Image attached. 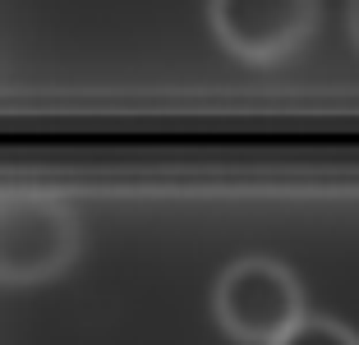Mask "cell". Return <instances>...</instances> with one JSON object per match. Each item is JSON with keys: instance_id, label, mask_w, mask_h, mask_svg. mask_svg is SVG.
I'll list each match as a JSON object with an SVG mask.
<instances>
[{"instance_id": "obj_1", "label": "cell", "mask_w": 359, "mask_h": 345, "mask_svg": "<svg viewBox=\"0 0 359 345\" xmlns=\"http://www.w3.org/2000/svg\"><path fill=\"white\" fill-rule=\"evenodd\" d=\"M203 323L217 345H359V318L318 299L290 253L258 244L212 262Z\"/></svg>"}, {"instance_id": "obj_3", "label": "cell", "mask_w": 359, "mask_h": 345, "mask_svg": "<svg viewBox=\"0 0 359 345\" xmlns=\"http://www.w3.org/2000/svg\"><path fill=\"white\" fill-rule=\"evenodd\" d=\"M341 32H346L350 51L359 55V0H346V5H341Z\"/></svg>"}, {"instance_id": "obj_2", "label": "cell", "mask_w": 359, "mask_h": 345, "mask_svg": "<svg viewBox=\"0 0 359 345\" xmlns=\"http://www.w3.org/2000/svg\"><path fill=\"white\" fill-rule=\"evenodd\" d=\"M212 46L249 74L285 69L323 32V0H203Z\"/></svg>"}]
</instances>
